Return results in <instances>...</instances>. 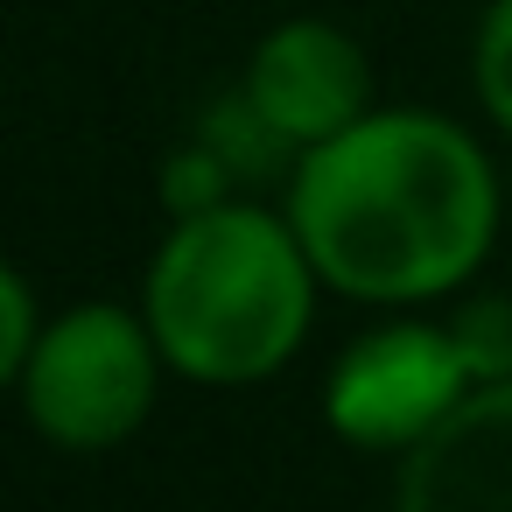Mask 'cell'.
Instances as JSON below:
<instances>
[{
	"mask_svg": "<svg viewBox=\"0 0 512 512\" xmlns=\"http://www.w3.org/2000/svg\"><path fill=\"white\" fill-rule=\"evenodd\" d=\"M365 92H372V78H365L358 43L323 22L274 29L246 64V99L288 148H316V141L344 134L351 120H365Z\"/></svg>",
	"mask_w": 512,
	"mask_h": 512,
	"instance_id": "obj_5",
	"label": "cell"
},
{
	"mask_svg": "<svg viewBox=\"0 0 512 512\" xmlns=\"http://www.w3.org/2000/svg\"><path fill=\"white\" fill-rule=\"evenodd\" d=\"M0 309H8L0 365H8V372H22V365H29V351H36V323H29V288H22V274H8V281H0Z\"/></svg>",
	"mask_w": 512,
	"mask_h": 512,
	"instance_id": "obj_9",
	"label": "cell"
},
{
	"mask_svg": "<svg viewBox=\"0 0 512 512\" xmlns=\"http://www.w3.org/2000/svg\"><path fill=\"white\" fill-rule=\"evenodd\" d=\"M477 386L456 330H379L330 379V428L358 449H414L463 393Z\"/></svg>",
	"mask_w": 512,
	"mask_h": 512,
	"instance_id": "obj_4",
	"label": "cell"
},
{
	"mask_svg": "<svg viewBox=\"0 0 512 512\" xmlns=\"http://www.w3.org/2000/svg\"><path fill=\"white\" fill-rule=\"evenodd\" d=\"M155 358H162V344L134 316H120L106 302L71 309L64 323H50V337L22 365L29 421L64 449L120 442L141 428V414L155 400Z\"/></svg>",
	"mask_w": 512,
	"mask_h": 512,
	"instance_id": "obj_3",
	"label": "cell"
},
{
	"mask_svg": "<svg viewBox=\"0 0 512 512\" xmlns=\"http://www.w3.org/2000/svg\"><path fill=\"white\" fill-rule=\"evenodd\" d=\"M477 92H484L491 120L512 134V0H498L477 36Z\"/></svg>",
	"mask_w": 512,
	"mask_h": 512,
	"instance_id": "obj_8",
	"label": "cell"
},
{
	"mask_svg": "<svg viewBox=\"0 0 512 512\" xmlns=\"http://www.w3.org/2000/svg\"><path fill=\"white\" fill-rule=\"evenodd\" d=\"M393 512H512V379L470 386L407 449Z\"/></svg>",
	"mask_w": 512,
	"mask_h": 512,
	"instance_id": "obj_6",
	"label": "cell"
},
{
	"mask_svg": "<svg viewBox=\"0 0 512 512\" xmlns=\"http://www.w3.org/2000/svg\"><path fill=\"white\" fill-rule=\"evenodd\" d=\"M309 246L253 204H211L148 267V330L190 379L239 386L274 372L309 330Z\"/></svg>",
	"mask_w": 512,
	"mask_h": 512,
	"instance_id": "obj_2",
	"label": "cell"
},
{
	"mask_svg": "<svg viewBox=\"0 0 512 512\" xmlns=\"http://www.w3.org/2000/svg\"><path fill=\"white\" fill-rule=\"evenodd\" d=\"M449 330H456V344H463V358H470L477 386L512 372V302H470Z\"/></svg>",
	"mask_w": 512,
	"mask_h": 512,
	"instance_id": "obj_7",
	"label": "cell"
},
{
	"mask_svg": "<svg viewBox=\"0 0 512 512\" xmlns=\"http://www.w3.org/2000/svg\"><path fill=\"white\" fill-rule=\"evenodd\" d=\"M491 225V169L435 113H365L316 141L295 176V232L316 274L365 302L456 288L484 260Z\"/></svg>",
	"mask_w": 512,
	"mask_h": 512,
	"instance_id": "obj_1",
	"label": "cell"
}]
</instances>
